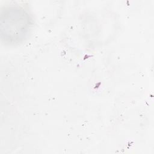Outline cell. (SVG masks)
Masks as SVG:
<instances>
[{"mask_svg": "<svg viewBox=\"0 0 154 154\" xmlns=\"http://www.w3.org/2000/svg\"><path fill=\"white\" fill-rule=\"evenodd\" d=\"M16 10L7 8L2 11L1 16L2 38L10 43L19 40L25 34L29 24L25 14Z\"/></svg>", "mask_w": 154, "mask_h": 154, "instance_id": "obj_1", "label": "cell"}]
</instances>
